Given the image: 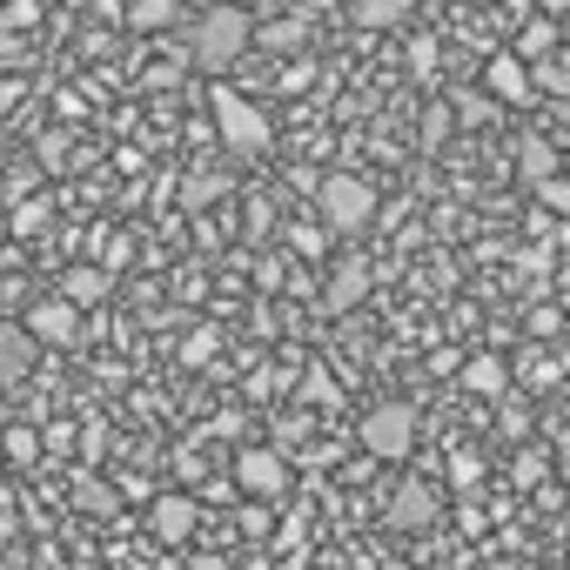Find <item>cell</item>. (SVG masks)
Here are the masks:
<instances>
[{
    "label": "cell",
    "instance_id": "23",
    "mask_svg": "<svg viewBox=\"0 0 570 570\" xmlns=\"http://www.w3.org/2000/svg\"><path fill=\"white\" fill-rule=\"evenodd\" d=\"M456 121H463V128L490 121V95H456Z\"/></svg>",
    "mask_w": 570,
    "mask_h": 570
},
{
    "label": "cell",
    "instance_id": "10",
    "mask_svg": "<svg viewBox=\"0 0 570 570\" xmlns=\"http://www.w3.org/2000/svg\"><path fill=\"white\" fill-rule=\"evenodd\" d=\"M195 517H202V510H195V497H161L148 523H155V537H161V543H188V537H195Z\"/></svg>",
    "mask_w": 570,
    "mask_h": 570
},
{
    "label": "cell",
    "instance_id": "33",
    "mask_svg": "<svg viewBox=\"0 0 570 570\" xmlns=\"http://www.w3.org/2000/svg\"><path fill=\"white\" fill-rule=\"evenodd\" d=\"M476 8H490V0H476Z\"/></svg>",
    "mask_w": 570,
    "mask_h": 570
},
{
    "label": "cell",
    "instance_id": "7",
    "mask_svg": "<svg viewBox=\"0 0 570 570\" xmlns=\"http://www.w3.org/2000/svg\"><path fill=\"white\" fill-rule=\"evenodd\" d=\"M35 343H48V350H68L75 336H81V309L68 303V296H48V303H35L28 309V323H21Z\"/></svg>",
    "mask_w": 570,
    "mask_h": 570
},
{
    "label": "cell",
    "instance_id": "1",
    "mask_svg": "<svg viewBox=\"0 0 570 570\" xmlns=\"http://www.w3.org/2000/svg\"><path fill=\"white\" fill-rule=\"evenodd\" d=\"M248 35H255V21H248L242 0H215V8L195 14V28H188V61L222 75V68H235L248 55Z\"/></svg>",
    "mask_w": 570,
    "mask_h": 570
},
{
    "label": "cell",
    "instance_id": "13",
    "mask_svg": "<svg viewBox=\"0 0 570 570\" xmlns=\"http://www.w3.org/2000/svg\"><path fill=\"white\" fill-rule=\"evenodd\" d=\"M463 390H470V396H503V390H510L503 356H470V363H463Z\"/></svg>",
    "mask_w": 570,
    "mask_h": 570
},
{
    "label": "cell",
    "instance_id": "14",
    "mask_svg": "<svg viewBox=\"0 0 570 570\" xmlns=\"http://www.w3.org/2000/svg\"><path fill=\"white\" fill-rule=\"evenodd\" d=\"M248 41H262L268 55H296V48H309V21H296V14H289V21H268V28H255Z\"/></svg>",
    "mask_w": 570,
    "mask_h": 570
},
{
    "label": "cell",
    "instance_id": "24",
    "mask_svg": "<svg viewBox=\"0 0 570 570\" xmlns=\"http://www.w3.org/2000/svg\"><path fill=\"white\" fill-rule=\"evenodd\" d=\"M215 195H222V181H215V175H202V181H188V195H181V202H188V208H208Z\"/></svg>",
    "mask_w": 570,
    "mask_h": 570
},
{
    "label": "cell",
    "instance_id": "11",
    "mask_svg": "<svg viewBox=\"0 0 570 570\" xmlns=\"http://www.w3.org/2000/svg\"><path fill=\"white\" fill-rule=\"evenodd\" d=\"M108 289H115V275H108L101 262H81V268H68V275H61V296H68L75 309H88V303H101Z\"/></svg>",
    "mask_w": 570,
    "mask_h": 570
},
{
    "label": "cell",
    "instance_id": "25",
    "mask_svg": "<svg viewBox=\"0 0 570 570\" xmlns=\"http://www.w3.org/2000/svg\"><path fill=\"white\" fill-rule=\"evenodd\" d=\"M181 356H188V363H208V356H215V330H195V336L181 343Z\"/></svg>",
    "mask_w": 570,
    "mask_h": 570
},
{
    "label": "cell",
    "instance_id": "6",
    "mask_svg": "<svg viewBox=\"0 0 570 570\" xmlns=\"http://www.w3.org/2000/svg\"><path fill=\"white\" fill-rule=\"evenodd\" d=\"M235 483H242V497H255V503H275L282 490H289V463H282L275 450H242V463H235Z\"/></svg>",
    "mask_w": 570,
    "mask_h": 570
},
{
    "label": "cell",
    "instance_id": "4",
    "mask_svg": "<svg viewBox=\"0 0 570 570\" xmlns=\"http://www.w3.org/2000/svg\"><path fill=\"white\" fill-rule=\"evenodd\" d=\"M356 436H363V450H370L376 463H403V456L416 450V410H410V403H376Z\"/></svg>",
    "mask_w": 570,
    "mask_h": 570
},
{
    "label": "cell",
    "instance_id": "29",
    "mask_svg": "<svg viewBox=\"0 0 570 570\" xmlns=\"http://www.w3.org/2000/svg\"><path fill=\"white\" fill-rule=\"evenodd\" d=\"M101 450H108V436H101V423H88V430H81V456H88V463H95V456H101Z\"/></svg>",
    "mask_w": 570,
    "mask_h": 570
},
{
    "label": "cell",
    "instance_id": "8",
    "mask_svg": "<svg viewBox=\"0 0 570 570\" xmlns=\"http://www.w3.org/2000/svg\"><path fill=\"white\" fill-rule=\"evenodd\" d=\"M483 88H490V101H503V108H530V68L517 61V55H490V68H483Z\"/></svg>",
    "mask_w": 570,
    "mask_h": 570
},
{
    "label": "cell",
    "instance_id": "12",
    "mask_svg": "<svg viewBox=\"0 0 570 570\" xmlns=\"http://www.w3.org/2000/svg\"><path fill=\"white\" fill-rule=\"evenodd\" d=\"M363 296H370V268H363V262H336L330 296H323V303H330V309H356Z\"/></svg>",
    "mask_w": 570,
    "mask_h": 570
},
{
    "label": "cell",
    "instance_id": "17",
    "mask_svg": "<svg viewBox=\"0 0 570 570\" xmlns=\"http://www.w3.org/2000/svg\"><path fill=\"white\" fill-rule=\"evenodd\" d=\"M510 55H517V61H543V55H557V28H550V21H530V28L517 35Z\"/></svg>",
    "mask_w": 570,
    "mask_h": 570
},
{
    "label": "cell",
    "instance_id": "26",
    "mask_svg": "<svg viewBox=\"0 0 570 570\" xmlns=\"http://www.w3.org/2000/svg\"><path fill=\"white\" fill-rule=\"evenodd\" d=\"M242 530H248V543H268V510L248 503V510H242Z\"/></svg>",
    "mask_w": 570,
    "mask_h": 570
},
{
    "label": "cell",
    "instance_id": "20",
    "mask_svg": "<svg viewBox=\"0 0 570 570\" xmlns=\"http://www.w3.org/2000/svg\"><path fill=\"white\" fill-rule=\"evenodd\" d=\"M530 188H537L543 215H563V208H570V181H563V175H543V181H530Z\"/></svg>",
    "mask_w": 570,
    "mask_h": 570
},
{
    "label": "cell",
    "instance_id": "16",
    "mask_svg": "<svg viewBox=\"0 0 570 570\" xmlns=\"http://www.w3.org/2000/svg\"><path fill=\"white\" fill-rule=\"evenodd\" d=\"M517 175H523V181H543V175H557V148H550L543 135H523V141H517Z\"/></svg>",
    "mask_w": 570,
    "mask_h": 570
},
{
    "label": "cell",
    "instance_id": "31",
    "mask_svg": "<svg viewBox=\"0 0 570 570\" xmlns=\"http://www.w3.org/2000/svg\"><path fill=\"white\" fill-rule=\"evenodd\" d=\"M537 8H543V14H557V8H570V0H537Z\"/></svg>",
    "mask_w": 570,
    "mask_h": 570
},
{
    "label": "cell",
    "instance_id": "28",
    "mask_svg": "<svg viewBox=\"0 0 570 570\" xmlns=\"http://www.w3.org/2000/svg\"><path fill=\"white\" fill-rule=\"evenodd\" d=\"M28 21H41L35 0H8V28H28Z\"/></svg>",
    "mask_w": 570,
    "mask_h": 570
},
{
    "label": "cell",
    "instance_id": "3",
    "mask_svg": "<svg viewBox=\"0 0 570 570\" xmlns=\"http://www.w3.org/2000/svg\"><path fill=\"white\" fill-rule=\"evenodd\" d=\"M208 108H215V135L228 141V155H262L268 148V115L242 88H215Z\"/></svg>",
    "mask_w": 570,
    "mask_h": 570
},
{
    "label": "cell",
    "instance_id": "27",
    "mask_svg": "<svg viewBox=\"0 0 570 570\" xmlns=\"http://www.w3.org/2000/svg\"><path fill=\"white\" fill-rule=\"evenodd\" d=\"M450 476H456V483H463V490H470V483H476V476H483V456H456V463H450Z\"/></svg>",
    "mask_w": 570,
    "mask_h": 570
},
{
    "label": "cell",
    "instance_id": "30",
    "mask_svg": "<svg viewBox=\"0 0 570 570\" xmlns=\"http://www.w3.org/2000/svg\"><path fill=\"white\" fill-rule=\"evenodd\" d=\"M188 570H228V557H215V550H202V557H188Z\"/></svg>",
    "mask_w": 570,
    "mask_h": 570
},
{
    "label": "cell",
    "instance_id": "5",
    "mask_svg": "<svg viewBox=\"0 0 570 570\" xmlns=\"http://www.w3.org/2000/svg\"><path fill=\"white\" fill-rule=\"evenodd\" d=\"M443 517V497H436V483H396L390 490V530H403V537H423L430 523Z\"/></svg>",
    "mask_w": 570,
    "mask_h": 570
},
{
    "label": "cell",
    "instance_id": "18",
    "mask_svg": "<svg viewBox=\"0 0 570 570\" xmlns=\"http://www.w3.org/2000/svg\"><path fill=\"white\" fill-rule=\"evenodd\" d=\"M175 21V0H135L128 8V28H141V35H161Z\"/></svg>",
    "mask_w": 570,
    "mask_h": 570
},
{
    "label": "cell",
    "instance_id": "21",
    "mask_svg": "<svg viewBox=\"0 0 570 570\" xmlns=\"http://www.w3.org/2000/svg\"><path fill=\"white\" fill-rule=\"evenodd\" d=\"M75 497H81V510H95V517H108V510H115V490H108L101 476H81V490H75Z\"/></svg>",
    "mask_w": 570,
    "mask_h": 570
},
{
    "label": "cell",
    "instance_id": "32",
    "mask_svg": "<svg viewBox=\"0 0 570 570\" xmlns=\"http://www.w3.org/2000/svg\"><path fill=\"white\" fill-rule=\"evenodd\" d=\"M242 570H268V557H248V563H242Z\"/></svg>",
    "mask_w": 570,
    "mask_h": 570
},
{
    "label": "cell",
    "instance_id": "22",
    "mask_svg": "<svg viewBox=\"0 0 570 570\" xmlns=\"http://www.w3.org/2000/svg\"><path fill=\"white\" fill-rule=\"evenodd\" d=\"M410 68H416V75L436 68V35H410Z\"/></svg>",
    "mask_w": 570,
    "mask_h": 570
},
{
    "label": "cell",
    "instance_id": "19",
    "mask_svg": "<svg viewBox=\"0 0 570 570\" xmlns=\"http://www.w3.org/2000/svg\"><path fill=\"white\" fill-rule=\"evenodd\" d=\"M0 450H8V463H35V456H41V430H28V423H14L8 436H0Z\"/></svg>",
    "mask_w": 570,
    "mask_h": 570
},
{
    "label": "cell",
    "instance_id": "15",
    "mask_svg": "<svg viewBox=\"0 0 570 570\" xmlns=\"http://www.w3.org/2000/svg\"><path fill=\"white\" fill-rule=\"evenodd\" d=\"M350 14H356V28H370V35H383V28H396V21H410V0H350Z\"/></svg>",
    "mask_w": 570,
    "mask_h": 570
},
{
    "label": "cell",
    "instance_id": "2",
    "mask_svg": "<svg viewBox=\"0 0 570 570\" xmlns=\"http://www.w3.org/2000/svg\"><path fill=\"white\" fill-rule=\"evenodd\" d=\"M316 208H323V222L336 228V235H363L370 222H376V188L363 181V175H350V168H336V175H323L316 181Z\"/></svg>",
    "mask_w": 570,
    "mask_h": 570
},
{
    "label": "cell",
    "instance_id": "9",
    "mask_svg": "<svg viewBox=\"0 0 570 570\" xmlns=\"http://www.w3.org/2000/svg\"><path fill=\"white\" fill-rule=\"evenodd\" d=\"M35 350H41V343H35L21 323H8V330H0V383H8V390H14V383H28V370H35Z\"/></svg>",
    "mask_w": 570,
    "mask_h": 570
}]
</instances>
